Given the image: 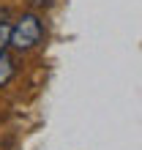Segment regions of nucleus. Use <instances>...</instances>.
<instances>
[{
  "mask_svg": "<svg viewBox=\"0 0 142 150\" xmlns=\"http://www.w3.org/2000/svg\"><path fill=\"white\" fill-rule=\"evenodd\" d=\"M44 38V22L36 14H22L19 19L11 25V33H8V47L16 52H28L33 47H38Z\"/></svg>",
  "mask_w": 142,
  "mask_h": 150,
  "instance_id": "f257e3e1",
  "label": "nucleus"
},
{
  "mask_svg": "<svg viewBox=\"0 0 142 150\" xmlns=\"http://www.w3.org/2000/svg\"><path fill=\"white\" fill-rule=\"evenodd\" d=\"M16 76V57L8 52H0V87H6Z\"/></svg>",
  "mask_w": 142,
  "mask_h": 150,
  "instance_id": "f03ea898",
  "label": "nucleus"
},
{
  "mask_svg": "<svg viewBox=\"0 0 142 150\" xmlns=\"http://www.w3.org/2000/svg\"><path fill=\"white\" fill-rule=\"evenodd\" d=\"M8 33H11V25L0 22V52H6V47H8Z\"/></svg>",
  "mask_w": 142,
  "mask_h": 150,
  "instance_id": "7ed1b4c3",
  "label": "nucleus"
}]
</instances>
